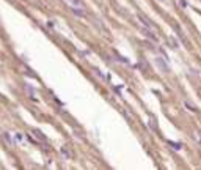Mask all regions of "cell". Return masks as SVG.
<instances>
[{
  "label": "cell",
  "instance_id": "obj_1",
  "mask_svg": "<svg viewBox=\"0 0 201 170\" xmlns=\"http://www.w3.org/2000/svg\"><path fill=\"white\" fill-rule=\"evenodd\" d=\"M138 19H140V22L143 24V27H145L146 30H149V32H154V33H156V25L153 24V21H149V19L146 18V16H143V14H140V16H138Z\"/></svg>",
  "mask_w": 201,
  "mask_h": 170
},
{
  "label": "cell",
  "instance_id": "obj_2",
  "mask_svg": "<svg viewBox=\"0 0 201 170\" xmlns=\"http://www.w3.org/2000/svg\"><path fill=\"white\" fill-rule=\"evenodd\" d=\"M156 62H157V66L164 71V73L168 71V65H167V58L165 57H157V58H156Z\"/></svg>",
  "mask_w": 201,
  "mask_h": 170
},
{
  "label": "cell",
  "instance_id": "obj_3",
  "mask_svg": "<svg viewBox=\"0 0 201 170\" xmlns=\"http://www.w3.org/2000/svg\"><path fill=\"white\" fill-rule=\"evenodd\" d=\"M72 13H74L76 16H79V18H83V16H85V13L82 11V8H77V7H72Z\"/></svg>",
  "mask_w": 201,
  "mask_h": 170
},
{
  "label": "cell",
  "instance_id": "obj_4",
  "mask_svg": "<svg viewBox=\"0 0 201 170\" xmlns=\"http://www.w3.org/2000/svg\"><path fill=\"white\" fill-rule=\"evenodd\" d=\"M32 132H33V134H35V135L38 137V140H40V142H43V140H44V134L41 132V131H38V129H33Z\"/></svg>",
  "mask_w": 201,
  "mask_h": 170
},
{
  "label": "cell",
  "instance_id": "obj_5",
  "mask_svg": "<svg viewBox=\"0 0 201 170\" xmlns=\"http://www.w3.org/2000/svg\"><path fill=\"white\" fill-rule=\"evenodd\" d=\"M72 7H77V8H83V2L82 0H71Z\"/></svg>",
  "mask_w": 201,
  "mask_h": 170
},
{
  "label": "cell",
  "instance_id": "obj_6",
  "mask_svg": "<svg viewBox=\"0 0 201 170\" xmlns=\"http://www.w3.org/2000/svg\"><path fill=\"white\" fill-rule=\"evenodd\" d=\"M3 139H5V142H7V144L11 146V145H13V140H11V137H10V134L7 132V134H3Z\"/></svg>",
  "mask_w": 201,
  "mask_h": 170
},
{
  "label": "cell",
  "instance_id": "obj_7",
  "mask_svg": "<svg viewBox=\"0 0 201 170\" xmlns=\"http://www.w3.org/2000/svg\"><path fill=\"white\" fill-rule=\"evenodd\" d=\"M61 153H63V156H65V157H69V156H71V153L66 151V148H61Z\"/></svg>",
  "mask_w": 201,
  "mask_h": 170
},
{
  "label": "cell",
  "instance_id": "obj_8",
  "mask_svg": "<svg viewBox=\"0 0 201 170\" xmlns=\"http://www.w3.org/2000/svg\"><path fill=\"white\" fill-rule=\"evenodd\" d=\"M14 137H16V142H22V140H24V139H22V134H19V132L16 134Z\"/></svg>",
  "mask_w": 201,
  "mask_h": 170
},
{
  "label": "cell",
  "instance_id": "obj_9",
  "mask_svg": "<svg viewBox=\"0 0 201 170\" xmlns=\"http://www.w3.org/2000/svg\"><path fill=\"white\" fill-rule=\"evenodd\" d=\"M179 5H181V7H184V8H186V7H187L186 0H179Z\"/></svg>",
  "mask_w": 201,
  "mask_h": 170
},
{
  "label": "cell",
  "instance_id": "obj_10",
  "mask_svg": "<svg viewBox=\"0 0 201 170\" xmlns=\"http://www.w3.org/2000/svg\"><path fill=\"white\" fill-rule=\"evenodd\" d=\"M159 2H164V3H165V2H167V0H159Z\"/></svg>",
  "mask_w": 201,
  "mask_h": 170
}]
</instances>
